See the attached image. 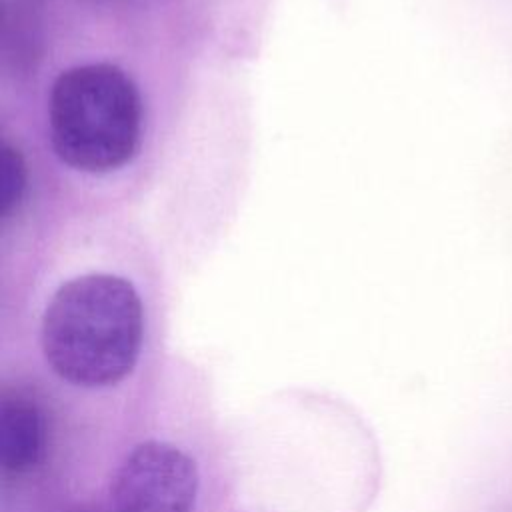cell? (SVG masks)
<instances>
[{"instance_id":"obj_4","label":"cell","mask_w":512,"mask_h":512,"mask_svg":"<svg viewBox=\"0 0 512 512\" xmlns=\"http://www.w3.org/2000/svg\"><path fill=\"white\" fill-rule=\"evenodd\" d=\"M50 418L40 396L22 384H4L0 396V468L4 480L40 472L50 452Z\"/></svg>"},{"instance_id":"obj_3","label":"cell","mask_w":512,"mask_h":512,"mask_svg":"<svg viewBox=\"0 0 512 512\" xmlns=\"http://www.w3.org/2000/svg\"><path fill=\"white\" fill-rule=\"evenodd\" d=\"M202 468L182 444L164 436L134 442L116 462L104 496L106 512H198Z\"/></svg>"},{"instance_id":"obj_2","label":"cell","mask_w":512,"mask_h":512,"mask_svg":"<svg viewBox=\"0 0 512 512\" xmlns=\"http://www.w3.org/2000/svg\"><path fill=\"white\" fill-rule=\"evenodd\" d=\"M126 248H120L122 256ZM80 260L48 264L34 338L46 370L68 388L106 392L140 366L150 312L136 264L108 248H78Z\"/></svg>"},{"instance_id":"obj_1","label":"cell","mask_w":512,"mask_h":512,"mask_svg":"<svg viewBox=\"0 0 512 512\" xmlns=\"http://www.w3.org/2000/svg\"><path fill=\"white\" fill-rule=\"evenodd\" d=\"M144 48L152 46L118 32L64 28V38L32 36L2 52V62L16 58V82L32 74V110L16 112L32 124L16 122L60 192L84 208L122 196L154 152L158 118L138 60Z\"/></svg>"}]
</instances>
